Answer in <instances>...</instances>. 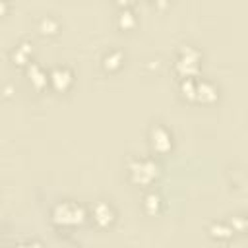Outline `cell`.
I'll use <instances>...</instances> for the list:
<instances>
[{"mask_svg": "<svg viewBox=\"0 0 248 248\" xmlns=\"http://www.w3.org/2000/svg\"><path fill=\"white\" fill-rule=\"evenodd\" d=\"M130 172H132V176H134L136 182L145 184V182H149V180L157 174V165L151 163V161H147V159H141V161L136 159V161L130 165Z\"/></svg>", "mask_w": 248, "mask_h": 248, "instance_id": "obj_1", "label": "cell"}, {"mask_svg": "<svg viewBox=\"0 0 248 248\" xmlns=\"http://www.w3.org/2000/svg\"><path fill=\"white\" fill-rule=\"evenodd\" d=\"M54 217H56V221H62V223H79L81 217H83V211L79 207H76V205L64 203V205L56 207Z\"/></svg>", "mask_w": 248, "mask_h": 248, "instance_id": "obj_2", "label": "cell"}, {"mask_svg": "<svg viewBox=\"0 0 248 248\" xmlns=\"http://www.w3.org/2000/svg\"><path fill=\"white\" fill-rule=\"evenodd\" d=\"M151 143L157 151H167L170 147V134L165 128L157 126V128L151 130Z\"/></svg>", "mask_w": 248, "mask_h": 248, "instance_id": "obj_3", "label": "cell"}, {"mask_svg": "<svg viewBox=\"0 0 248 248\" xmlns=\"http://www.w3.org/2000/svg\"><path fill=\"white\" fill-rule=\"evenodd\" d=\"M50 81H52V85L56 89H66L72 83V74H70L68 68H60L58 66V68H54L50 72Z\"/></svg>", "mask_w": 248, "mask_h": 248, "instance_id": "obj_4", "label": "cell"}, {"mask_svg": "<svg viewBox=\"0 0 248 248\" xmlns=\"http://www.w3.org/2000/svg\"><path fill=\"white\" fill-rule=\"evenodd\" d=\"M93 217H95V221L99 223V225H108L112 219H114V213H112V209H110V205L108 203H105V202H99L95 207H93Z\"/></svg>", "mask_w": 248, "mask_h": 248, "instance_id": "obj_5", "label": "cell"}, {"mask_svg": "<svg viewBox=\"0 0 248 248\" xmlns=\"http://www.w3.org/2000/svg\"><path fill=\"white\" fill-rule=\"evenodd\" d=\"M120 64H122V54H120L118 50H110V52L103 58V66H105L107 70H116V68H120Z\"/></svg>", "mask_w": 248, "mask_h": 248, "instance_id": "obj_6", "label": "cell"}, {"mask_svg": "<svg viewBox=\"0 0 248 248\" xmlns=\"http://www.w3.org/2000/svg\"><path fill=\"white\" fill-rule=\"evenodd\" d=\"M29 76H31V79H33V83H35L37 87H41L43 83H46V74H45L39 66H31Z\"/></svg>", "mask_w": 248, "mask_h": 248, "instance_id": "obj_7", "label": "cell"}, {"mask_svg": "<svg viewBox=\"0 0 248 248\" xmlns=\"http://www.w3.org/2000/svg\"><path fill=\"white\" fill-rule=\"evenodd\" d=\"M41 31L43 33H56V29H58V23H56V19H52V17H43L41 19Z\"/></svg>", "mask_w": 248, "mask_h": 248, "instance_id": "obj_8", "label": "cell"}, {"mask_svg": "<svg viewBox=\"0 0 248 248\" xmlns=\"http://www.w3.org/2000/svg\"><path fill=\"white\" fill-rule=\"evenodd\" d=\"M118 21L122 27H130V25H134V14L130 10H124L118 14Z\"/></svg>", "mask_w": 248, "mask_h": 248, "instance_id": "obj_9", "label": "cell"}, {"mask_svg": "<svg viewBox=\"0 0 248 248\" xmlns=\"http://www.w3.org/2000/svg\"><path fill=\"white\" fill-rule=\"evenodd\" d=\"M155 205V209L159 207V196H155V194H149L147 198H145V207L151 211V207Z\"/></svg>", "mask_w": 248, "mask_h": 248, "instance_id": "obj_10", "label": "cell"}, {"mask_svg": "<svg viewBox=\"0 0 248 248\" xmlns=\"http://www.w3.org/2000/svg\"><path fill=\"white\" fill-rule=\"evenodd\" d=\"M6 10V4H0V12H4Z\"/></svg>", "mask_w": 248, "mask_h": 248, "instance_id": "obj_11", "label": "cell"}]
</instances>
